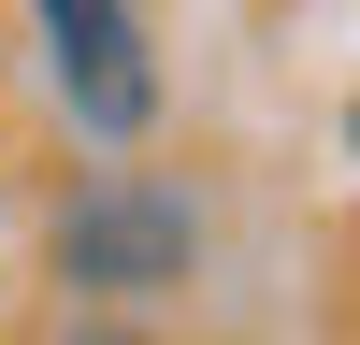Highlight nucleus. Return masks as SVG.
Listing matches in <instances>:
<instances>
[{"label":"nucleus","instance_id":"1","mask_svg":"<svg viewBox=\"0 0 360 345\" xmlns=\"http://www.w3.org/2000/svg\"><path fill=\"white\" fill-rule=\"evenodd\" d=\"M188 259H202V201L173 187V172H86V187L58 201V273H72L86 302L188 288Z\"/></svg>","mask_w":360,"mask_h":345},{"label":"nucleus","instance_id":"3","mask_svg":"<svg viewBox=\"0 0 360 345\" xmlns=\"http://www.w3.org/2000/svg\"><path fill=\"white\" fill-rule=\"evenodd\" d=\"M72 345H159V331H115V316H101V331H72Z\"/></svg>","mask_w":360,"mask_h":345},{"label":"nucleus","instance_id":"2","mask_svg":"<svg viewBox=\"0 0 360 345\" xmlns=\"http://www.w3.org/2000/svg\"><path fill=\"white\" fill-rule=\"evenodd\" d=\"M44 86L72 101L86 144H144V130H159V58H144V15H115V0H58V15H44Z\"/></svg>","mask_w":360,"mask_h":345}]
</instances>
